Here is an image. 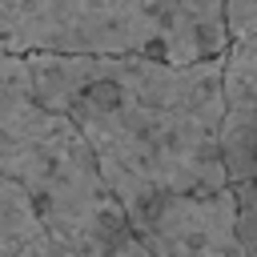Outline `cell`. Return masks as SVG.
<instances>
[{
	"mask_svg": "<svg viewBox=\"0 0 257 257\" xmlns=\"http://www.w3.org/2000/svg\"><path fill=\"white\" fill-rule=\"evenodd\" d=\"M24 12H28V0H0V56H16Z\"/></svg>",
	"mask_w": 257,
	"mask_h": 257,
	"instance_id": "7",
	"label": "cell"
},
{
	"mask_svg": "<svg viewBox=\"0 0 257 257\" xmlns=\"http://www.w3.org/2000/svg\"><path fill=\"white\" fill-rule=\"evenodd\" d=\"M0 257H72V253L44 233L40 241H32V245H24V249H16V253H0Z\"/></svg>",
	"mask_w": 257,
	"mask_h": 257,
	"instance_id": "8",
	"label": "cell"
},
{
	"mask_svg": "<svg viewBox=\"0 0 257 257\" xmlns=\"http://www.w3.org/2000/svg\"><path fill=\"white\" fill-rule=\"evenodd\" d=\"M40 237H44V229L36 221L32 201L12 181L0 177V253H16V249H24Z\"/></svg>",
	"mask_w": 257,
	"mask_h": 257,
	"instance_id": "5",
	"label": "cell"
},
{
	"mask_svg": "<svg viewBox=\"0 0 257 257\" xmlns=\"http://www.w3.org/2000/svg\"><path fill=\"white\" fill-rule=\"evenodd\" d=\"M0 177L32 201L40 229L72 257L128 229L84 137L36 96L28 56H0Z\"/></svg>",
	"mask_w": 257,
	"mask_h": 257,
	"instance_id": "2",
	"label": "cell"
},
{
	"mask_svg": "<svg viewBox=\"0 0 257 257\" xmlns=\"http://www.w3.org/2000/svg\"><path fill=\"white\" fill-rule=\"evenodd\" d=\"M36 96L72 120L100 181L137 217L161 197L229 189L221 165V56H28Z\"/></svg>",
	"mask_w": 257,
	"mask_h": 257,
	"instance_id": "1",
	"label": "cell"
},
{
	"mask_svg": "<svg viewBox=\"0 0 257 257\" xmlns=\"http://www.w3.org/2000/svg\"><path fill=\"white\" fill-rule=\"evenodd\" d=\"M229 48L225 0H28L16 56L217 60Z\"/></svg>",
	"mask_w": 257,
	"mask_h": 257,
	"instance_id": "3",
	"label": "cell"
},
{
	"mask_svg": "<svg viewBox=\"0 0 257 257\" xmlns=\"http://www.w3.org/2000/svg\"><path fill=\"white\" fill-rule=\"evenodd\" d=\"M225 32L229 40L257 36V0H225Z\"/></svg>",
	"mask_w": 257,
	"mask_h": 257,
	"instance_id": "6",
	"label": "cell"
},
{
	"mask_svg": "<svg viewBox=\"0 0 257 257\" xmlns=\"http://www.w3.org/2000/svg\"><path fill=\"white\" fill-rule=\"evenodd\" d=\"M221 165L229 189H257V36L221 56Z\"/></svg>",
	"mask_w": 257,
	"mask_h": 257,
	"instance_id": "4",
	"label": "cell"
}]
</instances>
